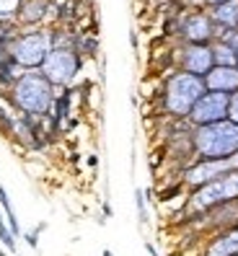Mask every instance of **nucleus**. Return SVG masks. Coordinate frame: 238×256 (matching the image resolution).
I'll list each match as a JSON object with an SVG mask.
<instances>
[{"instance_id":"f257e3e1","label":"nucleus","mask_w":238,"mask_h":256,"mask_svg":"<svg viewBox=\"0 0 238 256\" xmlns=\"http://www.w3.org/2000/svg\"><path fill=\"white\" fill-rule=\"evenodd\" d=\"M8 96H11L13 106L21 114L34 116V119H44V116L52 114L57 88H54L39 70H26L16 78V83L11 86Z\"/></svg>"},{"instance_id":"f03ea898","label":"nucleus","mask_w":238,"mask_h":256,"mask_svg":"<svg viewBox=\"0 0 238 256\" xmlns=\"http://www.w3.org/2000/svg\"><path fill=\"white\" fill-rule=\"evenodd\" d=\"M205 78H197L191 72L173 70L163 78L161 86V112L168 114L171 119H187L191 106H194L205 93Z\"/></svg>"},{"instance_id":"7ed1b4c3","label":"nucleus","mask_w":238,"mask_h":256,"mask_svg":"<svg viewBox=\"0 0 238 256\" xmlns=\"http://www.w3.org/2000/svg\"><path fill=\"white\" fill-rule=\"evenodd\" d=\"M191 153H194V161H223L238 155V124L223 119L215 124L194 127Z\"/></svg>"},{"instance_id":"20e7f679","label":"nucleus","mask_w":238,"mask_h":256,"mask_svg":"<svg viewBox=\"0 0 238 256\" xmlns=\"http://www.w3.org/2000/svg\"><path fill=\"white\" fill-rule=\"evenodd\" d=\"M236 199H238V171L228 173V176L217 179V181H210V184L199 186L194 191H187L179 217L199 215V212H205V209H213V207L225 205V202H236Z\"/></svg>"},{"instance_id":"39448f33","label":"nucleus","mask_w":238,"mask_h":256,"mask_svg":"<svg viewBox=\"0 0 238 256\" xmlns=\"http://www.w3.org/2000/svg\"><path fill=\"white\" fill-rule=\"evenodd\" d=\"M52 52V29L36 26V29H21L8 47V54L24 72L26 70H39Z\"/></svg>"},{"instance_id":"423d86ee","label":"nucleus","mask_w":238,"mask_h":256,"mask_svg":"<svg viewBox=\"0 0 238 256\" xmlns=\"http://www.w3.org/2000/svg\"><path fill=\"white\" fill-rule=\"evenodd\" d=\"M83 65H86V60L75 47H52V52L47 54L39 72L54 88H70L78 80Z\"/></svg>"},{"instance_id":"0eeeda50","label":"nucleus","mask_w":238,"mask_h":256,"mask_svg":"<svg viewBox=\"0 0 238 256\" xmlns=\"http://www.w3.org/2000/svg\"><path fill=\"white\" fill-rule=\"evenodd\" d=\"M181 225H187L189 231H194L199 238L210 241L213 235L223 233V231H231V228L238 225V199L236 202H225V205H217L213 209H205L199 215H189L181 220Z\"/></svg>"},{"instance_id":"6e6552de","label":"nucleus","mask_w":238,"mask_h":256,"mask_svg":"<svg viewBox=\"0 0 238 256\" xmlns=\"http://www.w3.org/2000/svg\"><path fill=\"white\" fill-rule=\"evenodd\" d=\"M233 171H238V155L223 158V161H194V163H189L187 168H181L179 181L184 184L187 191H194L199 186L210 184V181L228 176V173H233Z\"/></svg>"},{"instance_id":"1a4fd4ad","label":"nucleus","mask_w":238,"mask_h":256,"mask_svg":"<svg viewBox=\"0 0 238 256\" xmlns=\"http://www.w3.org/2000/svg\"><path fill=\"white\" fill-rule=\"evenodd\" d=\"M179 39L181 44H213L217 39V29L207 11L194 8L191 13H184L179 18Z\"/></svg>"},{"instance_id":"9d476101","label":"nucleus","mask_w":238,"mask_h":256,"mask_svg":"<svg viewBox=\"0 0 238 256\" xmlns=\"http://www.w3.org/2000/svg\"><path fill=\"white\" fill-rule=\"evenodd\" d=\"M176 57V70L181 72H191L197 78H205L210 70L215 68V57H213V44H181L173 52Z\"/></svg>"},{"instance_id":"9b49d317","label":"nucleus","mask_w":238,"mask_h":256,"mask_svg":"<svg viewBox=\"0 0 238 256\" xmlns=\"http://www.w3.org/2000/svg\"><path fill=\"white\" fill-rule=\"evenodd\" d=\"M223 119H228V96L215 93V91H205L202 98L191 106V112L187 116V122L191 127H205V124H215Z\"/></svg>"},{"instance_id":"f8f14e48","label":"nucleus","mask_w":238,"mask_h":256,"mask_svg":"<svg viewBox=\"0 0 238 256\" xmlns=\"http://www.w3.org/2000/svg\"><path fill=\"white\" fill-rule=\"evenodd\" d=\"M54 8L52 0H21V8L16 13V23L21 29H36L49 18V11Z\"/></svg>"},{"instance_id":"ddd939ff","label":"nucleus","mask_w":238,"mask_h":256,"mask_svg":"<svg viewBox=\"0 0 238 256\" xmlns=\"http://www.w3.org/2000/svg\"><path fill=\"white\" fill-rule=\"evenodd\" d=\"M205 88L215 91V93L231 96L238 91V68L236 65H215L205 75Z\"/></svg>"},{"instance_id":"4468645a","label":"nucleus","mask_w":238,"mask_h":256,"mask_svg":"<svg viewBox=\"0 0 238 256\" xmlns=\"http://www.w3.org/2000/svg\"><path fill=\"white\" fill-rule=\"evenodd\" d=\"M199 256H238V225L205 241Z\"/></svg>"},{"instance_id":"2eb2a0df","label":"nucleus","mask_w":238,"mask_h":256,"mask_svg":"<svg viewBox=\"0 0 238 256\" xmlns=\"http://www.w3.org/2000/svg\"><path fill=\"white\" fill-rule=\"evenodd\" d=\"M207 13L217 29V36L225 31H238V0H228L223 5H215Z\"/></svg>"},{"instance_id":"dca6fc26","label":"nucleus","mask_w":238,"mask_h":256,"mask_svg":"<svg viewBox=\"0 0 238 256\" xmlns=\"http://www.w3.org/2000/svg\"><path fill=\"white\" fill-rule=\"evenodd\" d=\"M213 57H215V65H236V49L223 39L213 42Z\"/></svg>"},{"instance_id":"f3484780","label":"nucleus","mask_w":238,"mask_h":256,"mask_svg":"<svg viewBox=\"0 0 238 256\" xmlns=\"http://www.w3.org/2000/svg\"><path fill=\"white\" fill-rule=\"evenodd\" d=\"M135 205H137V220H140V225H148V199H145V191L137 186L135 189Z\"/></svg>"},{"instance_id":"a211bd4d","label":"nucleus","mask_w":238,"mask_h":256,"mask_svg":"<svg viewBox=\"0 0 238 256\" xmlns=\"http://www.w3.org/2000/svg\"><path fill=\"white\" fill-rule=\"evenodd\" d=\"M21 0H0V21H16Z\"/></svg>"},{"instance_id":"6ab92c4d","label":"nucleus","mask_w":238,"mask_h":256,"mask_svg":"<svg viewBox=\"0 0 238 256\" xmlns=\"http://www.w3.org/2000/svg\"><path fill=\"white\" fill-rule=\"evenodd\" d=\"M44 228H47V223H39V225H36L34 228V231H26V233H21V238L26 241V243H29V249H39V233L44 231Z\"/></svg>"},{"instance_id":"aec40b11","label":"nucleus","mask_w":238,"mask_h":256,"mask_svg":"<svg viewBox=\"0 0 238 256\" xmlns=\"http://www.w3.org/2000/svg\"><path fill=\"white\" fill-rule=\"evenodd\" d=\"M228 119L233 124H238V91L228 96Z\"/></svg>"},{"instance_id":"412c9836","label":"nucleus","mask_w":238,"mask_h":256,"mask_svg":"<svg viewBox=\"0 0 238 256\" xmlns=\"http://www.w3.org/2000/svg\"><path fill=\"white\" fill-rule=\"evenodd\" d=\"M86 166H88L91 171L98 168V155H96V153H88V155H86Z\"/></svg>"},{"instance_id":"4be33fe9","label":"nucleus","mask_w":238,"mask_h":256,"mask_svg":"<svg viewBox=\"0 0 238 256\" xmlns=\"http://www.w3.org/2000/svg\"><path fill=\"white\" fill-rule=\"evenodd\" d=\"M130 44H132V49H135V52L140 49V39H137V31H130Z\"/></svg>"},{"instance_id":"5701e85b","label":"nucleus","mask_w":238,"mask_h":256,"mask_svg":"<svg viewBox=\"0 0 238 256\" xmlns=\"http://www.w3.org/2000/svg\"><path fill=\"white\" fill-rule=\"evenodd\" d=\"M101 212H104V220H106V217L114 215V209H112V205H109V202H104V205H101Z\"/></svg>"},{"instance_id":"b1692460","label":"nucleus","mask_w":238,"mask_h":256,"mask_svg":"<svg viewBox=\"0 0 238 256\" xmlns=\"http://www.w3.org/2000/svg\"><path fill=\"white\" fill-rule=\"evenodd\" d=\"M223 3H228V0H202L205 8H215V5H223Z\"/></svg>"},{"instance_id":"393cba45","label":"nucleus","mask_w":238,"mask_h":256,"mask_svg":"<svg viewBox=\"0 0 238 256\" xmlns=\"http://www.w3.org/2000/svg\"><path fill=\"white\" fill-rule=\"evenodd\" d=\"M145 251H148L150 256H161V254H158V249H155V246H153L150 241H145Z\"/></svg>"},{"instance_id":"a878e982","label":"nucleus","mask_w":238,"mask_h":256,"mask_svg":"<svg viewBox=\"0 0 238 256\" xmlns=\"http://www.w3.org/2000/svg\"><path fill=\"white\" fill-rule=\"evenodd\" d=\"M101 256H114V251H112V249H104V251H101Z\"/></svg>"},{"instance_id":"bb28decb","label":"nucleus","mask_w":238,"mask_h":256,"mask_svg":"<svg viewBox=\"0 0 238 256\" xmlns=\"http://www.w3.org/2000/svg\"><path fill=\"white\" fill-rule=\"evenodd\" d=\"M0 256H8V251L3 249V246H0Z\"/></svg>"},{"instance_id":"cd10ccee","label":"nucleus","mask_w":238,"mask_h":256,"mask_svg":"<svg viewBox=\"0 0 238 256\" xmlns=\"http://www.w3.org/2000/svg\"><path fill=\"white\" fill-rule=\"evenodd\" d=\"M236 68H238V49H236Z\"/></svg>"},{"instance_id":"c85d7f7f","label":"nucleus","mask_w":238,"mask_h":256,"mask_svg":"<svg viewBox=\"0 0 238 256\" xmlns=\"http://www.w3.org/2000/svg\"><path fill=\"white\" fill-rule=\"evenodd\" d=\"M16 256H21V254H16Z\"/></svg>"}]
</instances>
